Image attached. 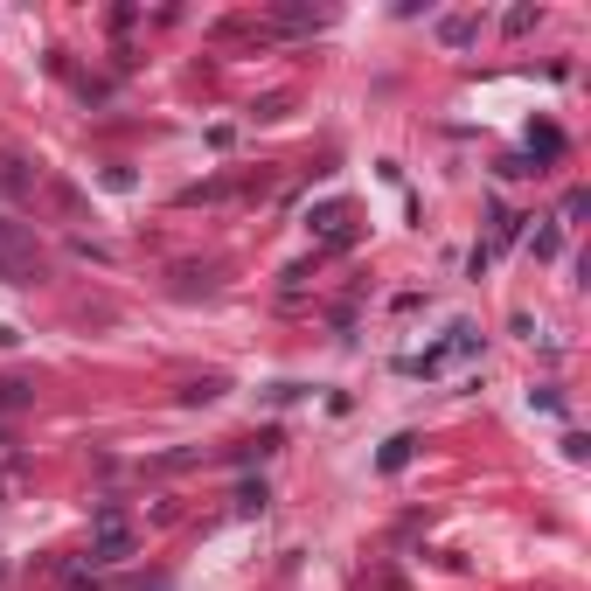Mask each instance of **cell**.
<instances>
[{
  "label": "cell",
  "instance_id": "cell-1",
  "mask_svg": "<svg viewBox=\"0 0 591 591\" xmlns=\"http://www.w3.org/2000/svg\"><path fill=\"white\" fill-rule=\"evenodd\" d=\"M49 279V251H42V237L28 230V223H14V216H0V286H42Z\"/></svg>",
  "mask_w": 591,
  "mask_h": 591
},
{
  "label": "cell",
  "instance_id": "cell-2",
  "mask_svg": "<svg viewBox=\"0 0 591 591\" xmlns=\"http://www.w3.org/2000/svg\"><path fill=\"white\" fill-rule=\"evenodd\" d=\"M466 355H480V327H466V320H459L445 341H432L425 355H404L397 369H404V376H445V369H452V362H466Z\"/></svg>",
  "mask_w": 591,
  "mask_h": 591
},
{
  "label": "cell",
  "instance_id": "cell-3",
  "mask_svg": "<svg viewBox=\"0 0 591 591\" xmlns=\"http://www.w3.org/2000/svg\"><path fill=\"white\" fill-rule=\"evenodd\" d=\"M133 550H140L133 522H126L119 508H98V529H91V564H126Z\"/></svg>",
  "mask_w": 591,
  "mask_h": 591
},
{
  "label": "cell",
  "instance_id": "cell-4",
  "mask_svg": "<svg viewBox=\"0 0 591 591\" xmlns=\"http://www.w3.org/2000/svg\"><path fill=\"white\" fill-rule=\"evenodd\" d=\"M306 230H313V237H327V244L341 251V244L355 237V209H348V202H320V209L306 216Z\"/></svg>",
  "mask_w": 591,
  "mask_h": 591
},
{
  "label": "cell",
  "instance_id": "cell-5",
  "mask_svg": "<svg viewBox=\"0 0 591 591\" xmlns=\"http://www.w3.org/2000/svg\"><path fill=\"white\" fill-rule=\"evenodd\" d=\"M473 35H480V14H445V21H439V42H445V49H466Z\"/></svg>",
  "mask_w": 591,
  "mask_h": 591
},
{
  "label": "cell",
  "instance_id": "cell-6",
  "mask_svg": "<svg viewBox=\"0 0 591 591\" xmlns=\"http://www.w3.org/2000/svg\"><path fill=\"white\" fill-rule=\"evenodd\" d=\"M411 452H418V439H411V432H397V439L376 452V466H383V473H404V466H411Z\"/></svg>",
  "mask_w": 591,
  "mask_h": 591
},
{
  "label": "cell",
  "instance_id": "cell-7",
  "mask_svg": "<svg viewBox=\"0 0 591 591\" xmlns=\"http://www.w3.org/2000/svg\"><path fill=\"white\" fill-rule=\"evenodd\" d=\"M223 390H230L223 376H202V383H188V390H181V404H216Z\"/></svg>",
  "mask_w": 591,
  "mask_h": 591
},
{
  "label": "cell",
  "instance_id": "cell-8",
  "mask_svg": "<svg viewBox=\"0 0 591 591\" xmlns=\"http://www.w3.org/2000/svg\"><path fill=\"white\" fill-rule=\"evenodd\" d=\"M35 397V383H21V376H0V411H21Z\"/></svg>",
  "mask_w": 591,
  "mask_h": 591
},
{
  "label": "cell",
  "instance_id": "cell-9",
  "mask_svg": "<svg viewBox=\"0 0 591 591\" xmlns=\"http://www.w3.org/2000/svg\"><path fill=\"white\" fill-rule=\"evenodd\" d=\"M487 223H494V244H515V230H522V216H515V209H501V202H494V216H487Z\"/></svg>",
  "mask_w": 591,
  "mask_h": 591
},
{
  "label": "cell",
  "instance_id": "cell-10",
  "mask_svg": "<svg viewBox=\"0 0 591 591\" xmlns=\"http://www.w3.org/2000/svg\"><path fill=\"white\" fill-rule=\"evenodd\" d=\"M529 147L543 153V160H557V153H564V133H557V126H536V133H529Z\"/></svg>",
  "mask_w": 591,
  "mask_h": 591
},
{
  "label": "cell",
  "instance_id": "cell-11",
  "mask_svg": "<svg viewBox=\"0 0 591 591\" xmlns=\"http://www.w3.org/2000/svg\"><path fill=\"white\" fill-rule=\"evenodd\" d=\"M258 508H265V487L244 480V487H237V515H258Z\"/></svg>",
  "mask_w": 591,
  "mask_h": 591
},
{
  "label": "cell",
  "instance_id": "cell-12",
  "mask_svg": "<svg viewBox=\"0 0 591 591\" xmlns=\"http://www.w3.org/2000/svg\"><path fill=\"white\" fill-rule=\"evenodd\" d=\"M14 341H21V334H14V327H7V320H0V348H14Z\"/></svg>",
  "mask_w": 591,
  "mask_h": 591
}]
</instances>
